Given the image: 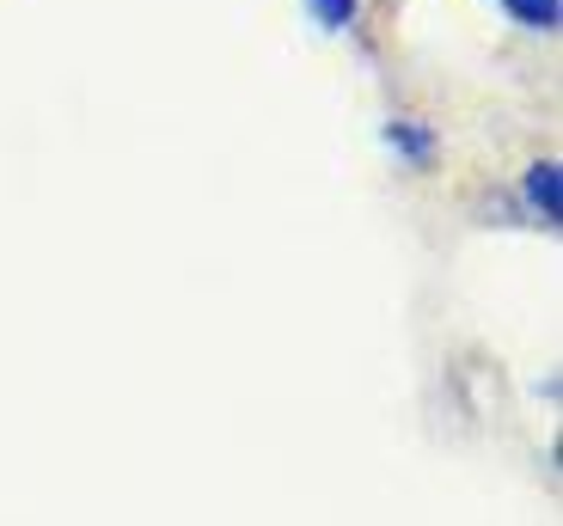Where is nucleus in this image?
I'll use <instances>...</instances> for the list:
<instances>
[{
  "label": "nucleus",
  "mask_w": 563,
  "mask_h": 526,
  "mask_svg": "<svg viewBox=\"0 0 563 526\" xmlns=\"http://www.w3.org/2000/svg\"><path fill=\"white\" fill-rule=\"evenodd\" d=\"M307 7H312V19H319L324 31H343L355 19V0H307Z\"/></svg>",
  "instance_id": "obj_3"
},
{
  "label": "nucleus",
  "mask_w": 563,
  "mask_h": 526,
  "mask_svg": "<svg viewBox=\"0 0 563 526\" xmlns=\"http://www.w3.org/2000/svg\"><path fill=\"white\" fill-rule=\"evenodd\" d=\"M503 7L521 19V25H533V31H551V25H558V0H503Z\"/></svg>",
  "instance_id": "obj_2"
},
{
  "label": "nucleus",
  "mask_w": 563,
  "mask_h": 526,
  "mask_svg": "<svg viewBox=\"0 0 563 526\" xmlns=\"http://www.w3.org/2000/svg\"><path fill=\"white\" fill-rule=\"evenodd\" d=\"M527 202H533L545 221H558V159H539V166L527 171Z\"/></svg>",
  "instance_id": "obj_1"
}]
</instances>
